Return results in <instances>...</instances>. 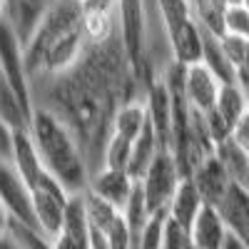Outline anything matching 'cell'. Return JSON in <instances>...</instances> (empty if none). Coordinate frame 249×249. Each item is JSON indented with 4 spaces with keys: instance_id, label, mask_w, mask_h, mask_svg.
<instances>
[{
    "instance_id": "5b68a950",
    "label": "cell",
    "mask_w": 249,
    "mask_h": 249,
    "mask_svg": "<svg viewBox=\"0 0 249 249\" xmlns=\"http://www.w3.org/2000/svg\"><path fill=\"white\" fill-rule=\"evenodd\" d=\"M182 179H184V175L179 170L175 155L170 150H160L157 157L150 164V170L140 179V187L144 192V199H147L152 217L155 214H167L170 202H172L175 192L179 190Z\"/></svg>"
},
{
    "instance_id": "9c48e42d",
    "label": "cell",
    "mask_w": 249,
    "mask_h": 249,
    "mask_svg": "<svg viewBox=\"0 0 249 249\" xmlns=\"http://www.w3.org/2000/svg\"><path fill=\"white\" fill-rule=\"evenodd\" d=\"M0 202L5 204V210L10 212V217L15 222H23L28 227H37L35 219V210H33V195L28 190V184L20 179V175L15 172V167L10 162L0 160ZM43 232V230H40Z\"/></svg>"
},
{
    "instance_id": "d590c367",
    "label": "cell",
    "mask_w": 249,
    "mask_h": 249,
    "mask_svg": "<svg viewBox=\"0 0 249 249\" xmlns=\"http://www.w3.org/2000/svg\"><path fill=\"white\" fill-rule=\"evenodd\" d=\"M222 249H249V247H247V244H242L237 237H232V234H230V237H227V242H224V247H222Z\"/></svg>"
},
{
    "instance_id": "5bb4252c",
    "label": "cell",
    "mask_w": 249,
    "mask_h": 249,
    "mask_svg": "<svg viewBox=\"0 0 249 249\" xmlns=\"http://www.w3.org/2000/svg\"><path fill=\"white\" fill-rule=\"evenodd\" d=\"M13 167L15 172L20 175V179H23L28 184V190H33V187L48 175L43 160H40L37 155V147L35 142L30 137V130H23V132H15V152H13Z\"/></svg>"
},
{
    "instance_id": "6da1fadb",
    "label": "cell",
    "mask_w": 249,
    "mask_h": 249,
    "mask_svg": "<svg viewBox=\"0 0 249 249\" xmlns=\"http://www.w3.org/2000/svg\"><path fill=\"white\" fill-rule=\"evenodd\" d=\"M132 100H144V85L122 35L97 45L88 43L85 55L70 72L33 80L35 107L50 110L75 132L92 175L105 162L117 110Z\"/></svg>"
},
{
    "instance_id": "603a6c76",
    "label": "cell",
    "mask_w": 249,
    "mask_h": 249,
    "mask_svg": "<svg viewBox=\"0 0 249 249\" xmlns=\"http://www.w3.org/2000/svg\"><path fill=\"white\" fill-rule=\"evenodd\" d=\"M82 202H85V210H88V219H90L92 232H100V234L107 232L110 227L117 222V217L122 214V210H117L115 204H110L107 199L97 197L90 190L82 192Z\"/></svg>"
},
{
    "instance_id": "d6986e66",
    "label": "cell",
    "mask_w": 249,
    "mask_h": 249,
    "mask_svg": "<svg viewBox=\"0 0 249 249\" xmlns=\"http://www.w3.org/2000/svg\"><path fill=\"white\" fill-rule=\"evenodd\" d=\"M217 115L230 124L234 130V124L247 115V90L239 85V82H224L222 90H219V97H217V105H214Z\"/></svg>"
},
{
    "instance_id": "e0dca14e",
    "label": "cell",
    "mask_w": 249,
    "mask_h": 249,
    "mask_svg": "<svg viewBox=\"0 0 249 249\" xmlns=\"http://www.w3.org/2000/svg\"><path fill=\"white\" fill-rule=\"evenodd\" d=\"M60 234L70 237L72 242H77L82 247H90V242H92V227H90V219H88L85 202H82V192L70 197V202L65 207V217H62Z\"/></svg>"
},
{
    "instance_id": "9a60e30c",
    "label": "cell",
    "mask_w": 249,
    "mask_h": 249,
    "mask_svg": "<svg viewBox=\"0 0 249 249\" xmlns=\"http://www.w3.org/2000/svg\"><path fill=\"white\" fill-rule=\"evenodd\" d=\"M190 234L195 249H222L227 237H230V230H227V222L222 219L217 207L204 204V210L195 219Z\"/></svg>"
},
{
    "instance_id": "ac0fdd59",
    "label": "cell",
    "mask_w": 249,
    "mask_h": 249,
    "mask_svg": "<svg viewBox=\"0 0 249 249\" xmlns=\"http://www.w3.org/2000/svg\"><path fill=\"white\" fill-rule=\"evenodd\" d=\"M162 150V144H160V135L155 130V124L152 120H147V124H144V130L142 135L137 137L135 142V147H132V157H130V164H127V172L140 182L142 175L150 170V164L152 160L157 157V152Z\"/></svg>"
},
{
    "instance_id": "83f0119b",
    "label": "cell",
    "mask_w": 249,
    "mask_h": 249,
    "mask_svg": "<svg viewBox=\"0 0 249 249\" xmlns=\"http://www.w3.org/2000/svg\"><path fill=\"white\" fill-rule=\"evenodd\" d=\"M224 33L249 37V8H247L244 3L227 8V15H224Z\"/></svg>"
},
{
    "instance_id": "4dcf8cb0",
    "label": "cell",
    "mask_w": 249,
    "mask_h": 249,
    "mask_svg": "<svg viewBox=\"0 0 249 249\" xmlns=\"http://www.w3.org/2000/svg\"><path fill=\"white\" fill-rule=\"evenodd\" d=\"M239 150H244L249 155V112L234 124V130H232V137H230Z\"/></svg>"
},
{
    "instance_id": "1f68e13d",
    "label": "cell",
    "mask_w": 249,
    "mask_h": 249,
    "mask_svg": "<svg viewBox=\"0 0 249 249\" xmlns=\"http://www.w3.org/2000/svg\"><path fill=\"white\" fill-rule=\"evenodd\" d=\"M53 249H90V247H82V244L72 242V239L65 237V234H57V237L53 239Z\"/></svg>"
},
{
    "instance_id": "cb8c5ba5",
    "label": "cell",
    "mask_w": 249,
    "mask_h": 249,
    "mask_svg": "<svg viewBox=\"0 0 249 249\" xmlns=\"http://www.w3.org/2000/svg\"><path fill=\"white\" fill-rule=\"evenodd\" d=\"M202 35H204L202 62H204V65L210 68L222 82H234V80H237V72H234V68L230 65V60H227V55H224V50H222V45H219V37L212 35V33H207V30H202Z\"/></svg>"
},
{
    "instance_id": "e575fe53",
    "label": "cell",
    "mask_w": 249,
    "mask_h": 249,
    "mask_svg": "<svg viewBox=\"0 0 249 249\" xmlns=\"http://www.w3.org/2000/svg\"><path fill=\"white\" fill-rule=\"evenodd\" d=\"M90 249H110L107 239L102 237L100 232H92V242H90Z\"/></svg>"
},
{
    "instance_id": "52a82bcc",
    "label": "cell",
    "mask_w": 249,
    "mask_h": 249,
    "mask_svg": "<svg viewBox=\"0 0 249 249\" xmlns=\"http://www.w3.org/2000/svg\"><path fill=\"white\" fill-rule=\"evenodd\" d=\"M82 13V30L88 43L97 45L120 35V5L122 0H77Z\"/></svg>"
},
{
    "instance_id": "3957f363",
    "label": "cell",
    "mask_w": 249,
    "mask_h": 249,
    "mask_svg": "<svg viewBox=\"0 0 249 249\" xmlns=\"http://www.w3.org/2000/svg\"><path fill=\"white\" fill-rule=\"evenodd\" d=\"M150 120L147 112V102L144 100H132L124 102L117 110L115 122H112V132L105 147V162L102 167H117V170H127L130 157H132V147L137 137L142 135L144 124Z\"/></svg>"
},
{
    "instance_id": "ba28073f",
    "label": "cell",
    "mask_w": 249,
    "mask_h": 249,
    "mask_svg": "<svg viewBox=\"0 0 249 249\" xmlns=\"http://www.w3.org/2000/svg\"><path fill=\"white\" fill-rule=\"evenodd\" d=\"M222 85L224 82L207 68L204 62L184 68V72H182V95L187 100V105L195 112H202V115L214 110Z\"/></svg>"
},
{
    "instance_id": "f1b7e54d",
    "label": "cell",
    "mask_w": 249,
    "mask_h": 249,
    "mask_svg": "<svg viewBox=\"0 0 249 249\" xmlns=\"http://www.w3.org/2000/svg\"><path fill=\"white\" fill-rule=\"evenodd\" d=\"M162 249H195L192 244V234L182 230L179 224H175L170 217L164 222V239H162Z\"/></svg>"
},
{
    "instance_id": "ffe728a7",
    "label": "cell",
    "mask_w": 249,
    "mask_h": 249,
    "mask_svg": "<svg viewBox=\"0 0 249 249\" xmlns=\"http://www.w3.org/2000/svg\"><path fill=\"white\" fill-rule=\"evenodd\" d=\"M214 155L219 157L222 167L227 170L232 184H237V187H242V190L249 192V155L244 150H239L232 140L222 142Z\"/></svg>"
},
{
    "instance_id": "44dd1931",
    "label": "cell",
    "mask_w": 249,
    "mask_h": 249,
    "mask_svg": "<svg viewBox=\"0 0 249 249\" xmlns=\"http://www.w3.org/2000/svg\"><path fill=\"white\" fill-rule=\"evenodd\" d=\"M0 117H3L15 132L30 130V117L33 112L20 102V97L13 92V88L0 77Z\"/></svg>"
},
{
    "instance_id": "836d02e7",
    "label": "cell",
    "mask_w": 249,
    "mask_h": 249,
    "mask_svg": "<svg viewBox=\"0 0 249 249\" xmlns=\"http://www.w3.org/2000/svg\"><path fill=\"white\" fill-rule=\"evenodd\" d=\"M8 230H10V212L0 202V237H8Z\"/></svg>"
},
{
    "instance_id": "4316f807",
    "label": "cell",
    "mask_w": 249,
    "mask_h": 249,
    "mask_svg": "<svg viewBox=\"0 0 249 249\" xmlns=\"http://www.w3.org/2000/svg\"><path fill=\"white\" fill-rule=\"evenodd\" d=\"M164 222H167V214H155V217H150L147 227L142 230V234H140V239H137V249H162Z\"/></svg>"
},
{
    "instance_id": "ab89813d",
    "label": "cell",
    "mask_w": 249,
    "mask_h": 249,
    "mask_svg": "<svg viewBox=\"0 0 249 249\" xmlns=\"http://www.w3.org/2000/svg\"><path fill=\"white\" fill-rule=\"evenodd\" d=\"M242 3H244V5H247V8H249V0H242Z\"/></svg>"
},
{
    "instance_id": "8fae6325",
    "label": "cell",
    "mask_w": 249,
    "mask_h": 249,
    "mask_svg": "<svg viewBox=\"0 0 249 249\" xmlns=\"http://www.w3.org/2000/svg\"><path fill=\"white\" fill-rule=\"evenodd\" d=\"M135 187H137V179H135L127 170L100 167V170L92 175L88 190L95 192V195L102 197V199H107L110 204H115L117 210H124V204L130 202Z\"/></svg>"
},
{
    "instance_id": "7a4b0ae2",
    "label": "cell",
    "mask_w": 249,
    "mask_h": 249,
    "mask_svg": "<svg viewBox=\"0 0 249 249\" xmlns=\"http://www.w3.org/2000/svg\"><path fill=\"white\" fill-rule=\"evenodd\" d=\"M30 137L37 147L45 170L70 195H80L90 187L92 170L82 152L75 132L45 107H35L30 117Z\"/></svg>"
},
{
    "instance_id": "2e32d148",
    "label": "cell",
    "mask_w": 249,
    "mask_h": 249,
    "mask_svg": "<svg viewBox=\"0 0 249 249\" xmlns=\"http://www.w3.org/2000/svg\"><path fill=\"white\" fill-rule=\"evenodd\" d=\"M202 210H204L202 195L197 192L195 182H192L190 177H184L182 184H179V190L175 192V197H172V202H170L167 217H170L175 224H179L182 230L192 232V224H195V219L199 217Z\"/></svg>"
},
{
    "instance_id": "30bf717a",
    "label": "cell",
    "mask_w": 249,
    "mask_h": 249,
    "mask_svg": "<svg viewBox=\"0 0 249 249\" xmlns=\"http://www.w3.org/2000/svg\"><path fill=\"white\" fill-rule=\"evenodd\" d=\"M190 179L195 182V187H197V192L202 195L204 204H210V207H217L224 199V195L230 192V187H232V179H230V175H227V170L222 167V162H219L217 155L204 157L192 170Z\"/></svg>"
},
{
    "instance_id": "7402d4cb",
    "label": "cell",
    "mask_w": 249,
    "mask_h": 249,
    "mask_svg": "<svg viewBox=\"0 0 249 249\" xmlns=\"http://www.w3.org/2000/svg\"><path fill=\"white\" fill-rule=\"evenodd\" d=\"M192 15L197 25L217 37L224 35V15H227V0H190Z\"/></svg>"
},
{
    "instance_id": "8d00e7d4",
    "label": "cell",
    "mask_w": 249,
    "mask_h": 249,
    "mask_svg": "<svg viewBox=\"0 0 249 249\" xmlns=\"http://www.w3.org/2000/svg\"><path fill=\"white\" fill-rule=\"evenodd\" d=\"M0 249H18L15 242L10 239V234H8V237H0Z\"/></svg>"
},
{
    "instance_id": "d4e9b609",
    "label": "cell",
    "mask_w": 249,
    "mask_h": 249,
    "mask_svg": "<svg viewBox=\"0 0 249 249\" xmlns=\"http://www.w3.org/2000/svg\"><path fill=\"white\" fill-rule=\"evenodd\" d=\"M10 239L15 242L18 249H53V239L45 237L35 227H28L23 222H15L10 217V230H8Z\"/></svg>"
},
{
    "instance_id": "7c38bea8",
    "label": "cell",
    "mask_w": 249,
    "mask_h": 249,
    "mask_svg": "<svg viewBox=\"0 0 249 249\" xmlns=\"http://www.w3.org/2000/svg\"><path fill=\"white\" fill-rule=\"evenodd\" d=\"M53 3L55 0H5V20L13 25L18 37L28 43Z\"/></svg>"
},
{
    "instance_id": "484cf974",
    "label": "cell",
    "mask_w": 249,
    "mask_h": 249,
    "mask_svg": "<svg viewBox=\"0 0 249 249\" xmlns=\"http://www.w3.org/2000/svg\"><path fill=\"white\" fill-rule=\"evenodd\" d=\"M219 45L230 60V65L234 68V72L244 65L247 60V53H249V37H242V35H232V33H224L219 37Z\"/></svg>"
},
{
    "instance_id": "277c9868",
    "label": "cell",
    "mask_w": 249,
    "mask_h": 249,
    "mask_svg": "<svg viewBox=\"0 0 249 249\" xmlns=\"http://www.w3.org/2000/svg\"><path fill=\"white\" fill-rule=\"evenodd\" d=\"M0 77L13 88V92L20 97V102L33 112V80L25 62V43L18 37L13 25L3 18L0 20Z\"/></svg>"
},
{
    "instance_id": "d6a6232c",
    "label": "cell",
    "mask_w": 249,
    "mask_h": 249,
    "mask_svg": "<svg viewBox=\"0 0 249 249\" xmlns=\"http://www.w3.org/2000/svg\"><path fill=\"white\" fill-rule=\"evenodd\" d=\"M237 82L244 88V90H249V53H247V60H244V65L237 70Z\"/></svg>"
},
{
    "instance_id": "74e56055",
    "label": "cell",
    "mask_w": 249,
    "mask_h": 249,
    "mask_svg": "<svg viewBox=\"0 0 249 249\" xmlns=\"http://www.w3.org/2000/svg\"><path fill=\"white\" fill-rule=\"evenodd\" d=\"M5 18V0H0V20Z\"/></svg>"
},
{
    "instance_id": "4fadbf2b",
    "label": "cell",
    "mask_w": 249,
    "mask_h": 249,
    "mask_svg": "<svg viewBox=\"0 0 249 249\" xmlns=\"http://www.w3.org/2000/svg\"><path fill=\"white\" fill-rule=\"evenodd\" d=\"M222 219L227 222V230L232 237H237L242 244L249 247V192L232 184L224 199L217 204Z\"/></svg>"
},
{
    "instance_id": "f35d334b",
    "label": "cell",
    "mask_w": 249,
    "mask_h": 249,
    "mask_svg": "<svg viewBox=\"0 0 249 249\" xmlns=\"http://www.w3.org/2000/svg\"><path fill=\"white\" fill-rule=\"evenodd\" d=\"M247 107H249V90H247ZM249 112V110H247Z\"/></svg>"
},
{
    "instance_id": "f546056e",
    "label": "cell",
    "mask_w": 249,
    "mask_h": 249,
    "mask_svg": "<svg viewBox=\"0 0 249 249\" xmlns=\"http://www.w3.org/2000/svg\"><path fill=\"white\" fill-rule=\"evenodd\" d=\"M13 152H15V130L0 117V160L13 164Z\"/></svg>"
},
{
    "instance_id": "8992f818",
    "label": "cell",
    "mask_w": 249,
    "mask_h": 249,
    "mask_svg": "<svg viewBox=\"0 0 249 249\" xmlns=\"http://www.w3.org/2000/svg\"><path fill=\"white\" fill-rule=\"evenodd\" d=\"M30 195H33V210H35L37 227L43 230L45 237L55 239L60 234L62 217H65V207H68L72 195L50 172L33 187Z\"/></svg>"
}]
</instances>
